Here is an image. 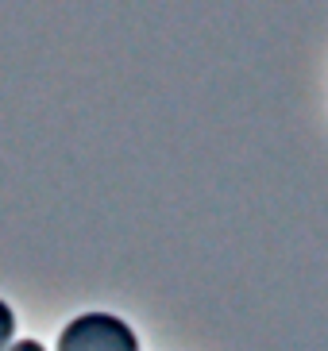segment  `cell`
<instances>
[{
	"instance_id": "obj_2",
	"label": "cell",
	"mask_w": 328,
	"mask_h": 351,
	"mask_svg": "<svg viewBox=\"0 0 328 351\" xmlns=\"http://www.w3.org/2000/svg\"><path fill=\"white\" fill-rule=\"evenodd\" d=\"M12 336H16V313L0 301V351L12 348Z\"/></svg>"
},
{
	"instance_id": "obj_1",
	"label": "cell",
	"mask_w": 328,
	"mask_h": 351,
	"mask_svg": "<svg viewBox=\"0 0 328 351\" xmlns=\"http://www.w3.org/2000/svg\"><path fill=\"white\" fill-rule=\"evenodd\" d=\"M54 351H139V340L113 313H82L58 332Z\"/></svg>"
},
{
	"instance_id": "obj_3",
	"label": "cell",
	"mask_w": 328,
	"mask_h": 351,
	"mask_svg": "<svg viewBox=\"0 0 328 351\" xmlns=\"http://www.w3.org/2000/svg\"><path fill=\"white\" fill-rule=\"evenodd\" d=\"M8 351H47V348H43L39 340H20V343H12Z\"/></svg>"
}]
</instances>
